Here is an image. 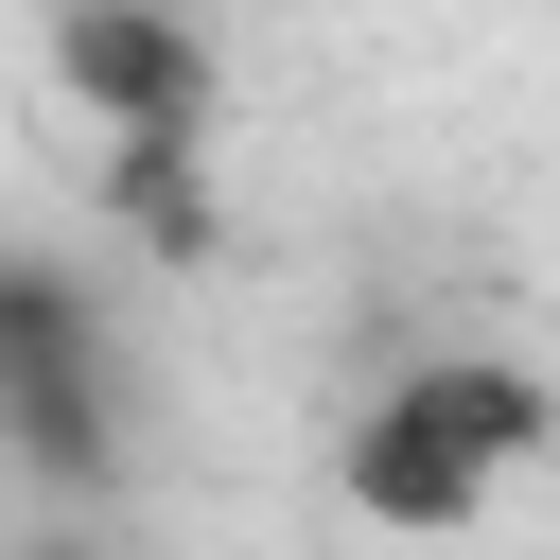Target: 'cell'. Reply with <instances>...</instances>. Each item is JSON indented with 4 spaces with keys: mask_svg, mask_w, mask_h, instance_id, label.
Here are the masks:
<instances>
[{
    "mask_svg": "<svg viewBox=\"0 0 560 560\" xmlns=\"http://www.w3.org/2000/svg\"><path fill=\"white\" fill-rule=\"evenodd\" d=\"M0 560H122V542H105V525H18Z\"/></svg>",
    "mask_w": 560,
    "mask_h": 560,
    "instance_id": "obj_6",
    "label": "cell"
},
{
    "mask_svg": "<svg viewBox=\"0 0 560 560\" xmlns=\"http://www.w3.org/2000/svg\"><path fill=\"white\" fill-rule=\"evenodd\" d=\"M368 402H402V420H420V438H438L455 472H490V490L560 455V385H542L525 350H402V368H385Z\"/></svg>",
    "mask_w": 560,
    "mask_h": 560,
    "instance_id": "obj_3",
    "label": "cell"
},
{
    "mask_svg": "<svg viewBox=\"0 0 560 560\" xmlns=\"http://www.w3.org/2000/svg\"><path fill=\"white\" fill-rule=\"evenodd\" d=\"M332 490H350V525H368V542H472V525L508 508V490H490V472H455V455H438L402 402H350Z\"/></svg>",
    "mask_w": 560,
    "mask_h": 560,
    "instance_id": "obj_4",
    "label": "cell"
},
{
    "mask_svg": "<svg viewBox=\"0 0 560 560\" xmlns=\"http://www.w3.org/2000/svg\"><path fill=\"white\" fill-rule=\"evenodd\" d=\"M0 472L52 490V525H105L140 490V402H122V315L88 262L0 245Z\"/></svg>",
    "mask_w": 560,
    "mask_h": 560,
    "instance_id": "obj_1",
    "label": "cell"
},
{
    "mask_svg": "<svg viewBox=\"0 0 560 560\" xmlns=\"http://www.w3.org/2000/svg\"><path fill=\"white\" fill-rule=\"evenodd\" d=\"M105 210H122V245H140L158 280H192V262L228 245V192H210V158H105Z\"/></svg>",
    "mask_w": 560,
    "mask_h": 560,
    "instance_id": "obj_5",
    "label": "cell"
},
{
    "mask_svg": "<svg viewBox=\"0 0 560 560\" xmlns=\"http://www.w3.org/2000/svg\"><path fill=\"white\" fill-rule=\"evenodd\" d=\"M35 70L105 158H210V122H228V35L175 0H70L35 35Z\"/></svg>",
    "mask_w": 560,
    "mask_h": 560,
    "instance_id": "obj_2",
    "label": "cell"
}]
</instances>
